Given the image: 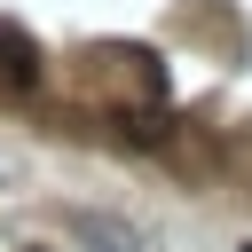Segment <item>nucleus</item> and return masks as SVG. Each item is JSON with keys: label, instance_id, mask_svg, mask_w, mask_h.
I'll return each mask as SVG.
<instances>
[{"label": "nucleus", "instance_id": "nucleus-1", "mask_svg": "<svg viewBox=\"0 0 252 252\" xmlns=\"http://www.w3.org/2000/svg\"><path fill=\"white\" fill-rule=\"evenodd\" d=\"M71 228H79L87 252H142V228L118 220V213H71Z\"/></svg>", "mask_w": 252, "mask_h": 252}, {"label": "nucleus", "instance_id": "nucleus-3", "mask_svg": "<svg viewBox=\"0 0 252 252\" xmlns=\"http://www.w3.org/2000/svg\"><path fill=\"white\" fill-rule=\"evenodd\" d=\"M0 173H8V165H0Z\"/></svg>", "mask_w": 252, "mask_h": 252}, {"label": "nucleus", "instance_id": "nucleus-2", "mask_svg": "<svg viewBox=\"0 0 252 252\" xmlns=\"http://www.w3.org/2000/svg\"><path fill=\"white\" fill-rule=\"evenodd\" d=\"M0 79H8V87H39V47H32L16 24H0Z\"/></svg>", "mask_w": 252, "mask_h": 252}]
</instances>
